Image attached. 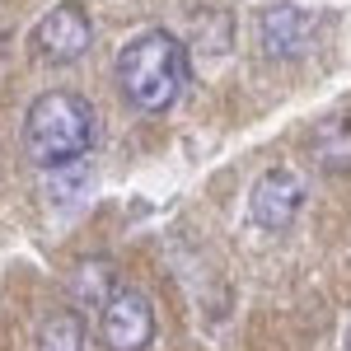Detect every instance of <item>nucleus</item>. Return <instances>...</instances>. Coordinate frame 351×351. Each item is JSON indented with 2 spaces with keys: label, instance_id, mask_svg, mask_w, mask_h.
Returning a JSON list of instances; mask_svg holds the SVG:
<instances>
[{
  "label": "nucleus",
  "instance_id": "obj_4",
  "mask_svg": "<svg viewBox=\"0 0 351 351\" xmlns=\"http://www.w3.org/2000/svg\"><path fill=\"white\" fill-rule=\"evenodd\" d=\"M300 206H304V178H300L295 169H286V164L267 169L253 183V192H248V216L263 230H291Z\"/></svg>",
  "mask_w": 351,
  "mask_h": 351
},
{
  "label": "nucleus",
  "instance_id": "obj_8",
  "mask_svg": "<svg viewBox=\"0 0 351 351\" xmlns=\"http://www.w3.org/2000/svg\"><path fill=\"white\" fill-rule=\"evenodd\" d=\"M43 351H84V328L75 314H56L43 328Z\"/></svg>",
  "mask_w": 351,
  "mask_h": 351
},
{
  "label": "nucleus",
  "instance_id": "obj_5",
  "mask_svg": "<svg viewBox=\"0 0 351 351\" xmlns=\"http://www.w3.org/2000/svg\"><path fill=\"white\" fill-rule=\"evenodd\" d=\"M89 43H94V24H89V14H84V5H75V0L56 5L52 14L38 24V52L47 56L52 66L80 61V56L89 52Z\"/></svg>",
  "mask_w": 351,
  "mask_h": 351
},
{
  "label": "nucleus",
  "instance_id": "obj_10",
  "mask_svg": "<svg viewBox=\"0 0 351 351\" xmlns=\"http://www.w3.org/2000/svg\"><path fill=\"white\" fill-rule=\"evenodd\" d=\"M347 351H351V328H347Z\"/></svg>",
  "mask_w": 351,
  "mask_h": 351
},
{
  "label": "nucleus",
  "instance_id": "obj_9",
  "mask_svg": "<svg viewBox=\"0 0 351 351\" xmlns=\"http://www.w3.org/2000/svg\"><path fill=\"white\" fill-rule=\"evenodd\" d=\"M75 295H89V300H108V267L104 263H84L80 271H75Z\"/></svg>",
  "mask_w": 351,
  "mask_h": 351
},
{
  "label": "nucleus",
  "instance_id": "obj_3",
  "mask_svg": "<svg viewBox=\"0 0 351 351\" xmlns=\"http://www.w3.org/2000/svg\"><path fill=\"white\" fill-rule=\"evenodd\" d=\"M99 337L108 351H145L155 337V309L141 291H108L104 309H99Z\"/></svg>",
  "mask_w": 351,
  "mask_h": 351
},
{
  "label": "nucleus",
  "instance_id": "obj_1",
  "mask_svg": "<svg viewBox=\"0 0 351 351\" xmlns=\"http://www.w3.org/2000/svg\"><path fill=\"white\" fill-rule=\"evenodd\" d=\"M94 136H99V117L71 89H47L43 99H33L24 117V150L43 169L80 164L94 150Z\"/></svg>",
  "mask_w": 351,
  "mask_h": 351
},
{
  "label": "nucleus",
  "instance_id": "obj_2",
  "mask_svg": "<svg viewBox=\"0 0 351 351\" xmlns=\"http://www.w3.org/2000/svg\"><path fill=\"white\" fill-rule=\"evenodd\" d=\"M117 84L141 112H164L188 84V52L173 33L145 28L117 52Z\"/></svg>",
  "mask_w": 351,
  "mask_h": 351
},
{
  "label": "nucleus",
  "instance_id": "obj_7",
  "mask_svg": "<svg viewBox=\"0 0 351 351\" xmlns=\"http://www.w3.org/2000/svg\"><path fill=\"white\" fill-rule=\"evenodd\" d=\"M309 155L324 173H347L351 169V112L319 117L309 132Z\"/></svg>",
  "mask_w": 351,
  "mask_h": 351
},
{
  "label": "nucleus",
  "instance_id": "obj_6",
  "mask_svg": "<svg viewBox=\"0 0 351 351\" xmlns=\"http://www.w3.org/2000/svg\"><path fill=\"white\" fill-rule=\"evenodd\" d=\"M309 28L314 19L291 5V0H276L263 10V19H258V38H263V52L267 56H295L304 43H309Z\"/></svg>",
  "mask_w": 351,
  "mask_h": 351
}]
</instances>
